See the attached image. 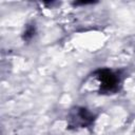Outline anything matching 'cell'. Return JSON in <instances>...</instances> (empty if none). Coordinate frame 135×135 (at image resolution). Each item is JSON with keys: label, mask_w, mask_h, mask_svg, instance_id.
<instances>
[{"label": "cell", "mask_w": 135, "mask_h": 135, "mask_svg": "<svg viewBox=\"0 0 135 135\" xmlns=\"http://www.w3.org/2000/svg\"><path fill=\"white\" fill-rule=\"evenodd\" d=\"M96 77L100 82V92L111 93V92H115L118 89L119 77L113 71L109 69L98 70L96 72Z\"/></svg>", "instance_id": "6da1fadb"}, {"label": "cell", "mask_w": 135, "mask_h": 135, "mask_svg": "<svg viewBox=\"0 0 135 135\" xmlns=\"http://www.w3.org/2000/svg\"><path fill=\"white\" fill-rule=\"evenodd\" d=\"M70 126L86 127L94 121V115L85 108H76L70 114Z\"/></svg>", "instance_id": "7a4b0ae2"}, {"label": "cell", "mask_w": 135, "mask_h": 135, "mask_svg": "<svg viewBox=\"0 0 135 135\" xmlns=\"http://www.w3.org/2000/svg\"><path fill=\"white\" fill-rule=\"evenodd\" d=\"M35 33H36V27L34 24H28L26 25L23 34H22V38L24 41H30L34 36H35Z\"/></svg>", "instance_id": "3957f363"}]
</instances>
